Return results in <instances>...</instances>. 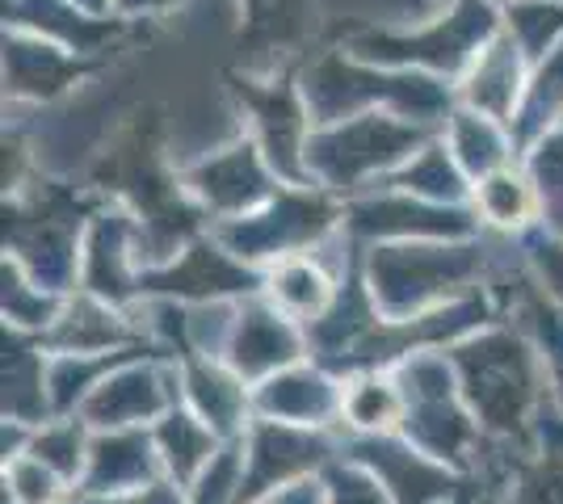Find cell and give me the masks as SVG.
Instances as JSON below:
<instances>
[{
    "mask_svg": "<svg viewBox=\"0 0 563 504\" xmlns=\"http://www.w3.org/2000/svg\"><path fill=\"white\" fill-rule=\"evenodd\" d=\"M454 370L484 433L500 441H526L530 412L539 404L534 349L514 333H484L454 349Z\"/></svg>",
    "mask_w": 563,
    "mask_h": 504,
    "instance_id": "cell-1",
    "label": "cell"
},
{
    "mask_svg": "<svg viewBox=\"0 0 563 504\" xmlns=\"http://www.w3.org/2000/svg\"><path fill=\"white\" fill-rule=\"evenodd\" d=\"M424 144V122L362 110L350 122H329L307 139V177L320 190H362L371 177H391Z\"/></svg>",
    "mask_w": 563,
    "mask_h": 504,
    "instance_id": "cell-2",
    "label": "cell"
},
{
    "mask_svg": "<svg viewBox=\"0 0 563 504\" xmlns=\"http://www.w3.org/2000/svg\"><path fill=\"white\" fill-rule=\"evenodd\" d=\"M484 273V244H399L371 253V299L387 320H412L429 303H446Z\"/></svg>",
    "mask_w": 563,
    "mask_h": 504,
    "instance_id": "cell-3",
    "label": "cell"
},
{
    "mask_svg": "<svg viewBox=\"0 0 563 504\" xmlns=\"http://www.w3.org/2000/svg\"><path fill=\"white\" fill-rule=\"evenodd\" d=\"M496 18L488 0H459L450 13L429 18L421 30H366L350 47L362 59H383V64H421L433 72H467L471 59L493 43Z\"/></svg>",
    "mask_w": 563,
    "mask_h": 504,
    "instance_id": "cell-4",
    "label": "cell"
},
{
    "mask_svg": "<svg viewBox=\"0 0 563 504\" xmlns=\"http://www.w3.org/2000/svg\"><path fill=\"white\" fill-rule=\"evenodd\" d=\"M450 387H454V379H450V366L442 358L417 354L404 366L399 391H404L408 441L438 462H454V467H463L467 458L479 462V450H484L479 421H471L463 412Z\"/></svg>",
    "mask_w": 563,
    "mask_h": 504,
    "instance_id": "cell-5",
    "label": "cell"
},
{
    "mask_svg": "<svg viewBox=\"0 0 563 504\" xmlns=\"http://www.w3.org/2000/svg\"><path fill=\"white\" fill-rule=\"evenodd\" d=\"M336 223V206L324 190H278L261 211L240 219H223L214 240L240 261L261 257H299L324 240Z\"/></svg>",
    "mask_w": 563,
    "mask_h": 504,
    "instance_id": "cell-6",
    "label": "cell"
},
{
    "mask_svg": "<svg viewBox=\"0 0 563 504\" xmlns=\"http://www.w3.org/2000/svg\"><path fill=\"white\" fill-rule=\"evenodd\" d=\"M244 110L257 119V144L265 160L290 181H307V144L303 114L307 101L290 89V80H235Z\"/></svg>",
    "mask_w": 563,
    "mask_h": 504,
    "instance_id": "cell-7",
    "label": "cell"
},
{
    "mask_svg": "<svg viewBox=\"0 0 563 504\" xmlns=\"http://www.w3.org/2000/svg\"><path fill=\"white\" fill-rule=\"evenodd\" d=\"M269 160L257 144H232L219 147L214 156H207L202 165H194L186 172L189 190L202 198V206L214 211L219 219H240L249 215L253 206L274 198L269 186Z\"/></svg>",
    "mask_w": 563,
    "mask_h": 504,
    "instance_id": "cell-8",
    "label": "cell"
},
{
    "mask_svg": "<svg viewBox=\"0 0 563 504\" xmlns=\"http://www.w3.org/2000/svg\"><path fill=\"white\" fill-rule=\"evenodd\" d=\"M177 391L168 387V374L161 366H131V358L114 366L97 391L85 400V421L101 429H135L152 421L156 412H168Z\"/></svg>",
    "mask_w": 563,
    "mask_h": 504,
    "instance_id": "cell-9",
    "label": "cell"
},
{
    "mask_svg": "<svg viewBox=\"0 0 563 504\" xmlns=\"http://www.w3.org/2000/svg\"><path fill=\"white\" fill-rule=\"evenodd\" d=\"M324 441L316 433H299V425H282L265 421L253 429L244 446V483H240V501H253L269 488H286L299 471L316 467L324 458Z\"/></svg>",
    "mask_w": 563,
    "mask_h": 504,
    "instance_id": "cell-10",
    "label": "cell"
},
{
    "mask_svg": "<svg viewBox=\"0 0 563 504\" xmlns=\"http://www.w3.org/2000/svg\"><path fill=\"white\" fill-rule=\"evenodd\" d=\"M257 273L249 265L232 257L223 244L198 240L173 265L140 278V290L156 294H181V299H214V294H235V290H253Z\"/></svg>",
    "mask_w": 563,
    "mask_h": 504,
    "instance_id": "cell-11",
    "label": "cell"
},
{
    "mask_svg": "<svg viewBox=\"0 0 563 504\" xmlns=\"http://www.w3.org/2000/svg\"><path fill=\"white\" fill-rule=\"evenodd\" d=\"M228 349L240 379H274L278 370L295 366V358L303 354V340L295 333V320H286L269 303H253L235 315Z\"/></svg>",
    "mask_w": 563,
    "mask_h": 504,
    "instance_id": "cell-12",
    "label": "cell"
},
{
    "mask_svg": "<svg viewBox=\"0 0 563 504\" xmlns=\"http://www.w3.org/2000/svg\"><path fill=\"white\" fill-rule=\"evenodd\" d=\"M350 236H467L471 215L424 198H357L345 211Z\"/></svg>",
    "mask_w": 563,
    "mask_h": 504,
    "instance_id": "cell-13",
    "label": "cell"
},
{
    "mask_svg": "<svg viewBox=\"0 0 563 504\" xmlns=\"http://www.w3.org/2000/svg\"><path fill=\"white\" fill-rule=\"evenodd\" d=\"M521 47L509 34H496L488 47L471 59V68L463 72V105L475 114H488L496 122H514L517 105L526 97V76H521Z\"/></svg>",
    "mask_w": 563,
    "mask_h": 504,
    "instance_id": "cell-14",
    "label": "cell"
},
{
    "mask_svg": "<svg viewBox=\"0 0 563 504\" xmlns=\"http://www.w3.org/2000/svg\"><path fill=\"white\" fill-rule=\"evenodd\" d=\"M161 446H152V437L140 429H110L89 446V475L85 492L89 496H122V492H140L152 488L161 475Z\"/></svg>",
    "mask_w": 563,
    "mask_h": 504,
    "instance_id": "cell-15",
    "label": "cell"
},
{
    "mask_svg": "<svg viewBox=\"0 0 563 504\" xmlns=\"http://www.w3.org/2000/svg\"><path fill=\"white\" fill-rule=\"evenodd\" d=\"M257 408L265 421H282V425H329L341 412V391L320 374V370H295L286 366L274 379H265L257 391Z\"/></svg>",
    "mask_w": 563,
    "mask_h": 504,
    "instance_id": "cell-16",
    "label": "cell"
},
{
    "mask_svg": "<svg viewBox=\"0 0 563 504\" xmlns=\"http://www.w3.org/2000/svg\"><path fill=\"white\" fill-rule=\"evenodd\" d=\"M265 299L269 307H278L295 324H316L332 312L336 303V282L320 265V253H299L274 265V273L265 278Z\"/></svg>",
    "mask_w": 563,
    "mask_h": 504,
    "instance_id": "cell-17",
    "label": "cell"
},
{
    "mask_svg": "<svg viewBox=\"0 0 563 504\" xmlns=\"http://www.w3.org/2000/svg\"><path fill=\"white\" fill-rule=\"evenodd\" d=\"M59 354H85V358H101V354H131L135 328L114 315V307L97 294L76 299L68 312L55 315V328L47 336Z\"/></svg>",
    "mask_w": 563,
    "mask_h": 504,
    "instance_id": "cell-18",
    "label": "cell"
},
{
    "mask_svg": "<svg viewBox=\"0 0 563 504\" xmlns=\"http://www.w3.org/2000/svg\"><path fill=\"white\" fill-rule=\"evenodd\" d=\"M131 232L135 223L126 215H101L89 236V253H85V269H89V294L106 299V303H122L131 294Z\"/></svg>",
    "mask_w": 563,
    "mask_h": 504,
    "instance_id": "cell-19",
    "label": "cell"
},
{
    "mask_svg": "<svg viewBox=\"0 0 563 504\" xmlns=\"http://www.w3.org/2000/svg\"><path fill=\"white\" fill-rule=\"evenodd\" d=\"M80 76V64L64 47L38 38H13L4 47V80L18 97H55Z\"/></svg>",
    "mask_w": 563,
    "mask_h": 504,
    "instance_id": "cell-20",
    "label": "cell"
},
{
    "mask_svg": "<svg viewBox=\"0 0 563 504\" xmlns=\"http://www.w3.org/2000/svg\"><path fill=\"white\" fill-rule=\"evenodd\" d=\"M475 215L488 227H500V232H521L530 219L542 215L534 177H526L514 165L475 177Z\"/></svg>",
    "mask_w": 563,
    "mask_h": 504,
    "instance_id": "cell-21",
    "label": "cell"
},
{
    "mask_svg": "<svg viewBox=\"0 0 563 504\" xmlns=\"http://www.w3.org/2000/svg\"><path fill=\"white\" fill-rule=\"evenodd\" d=\"M446 147L454 152V160L463 165V172L484 177L493 168H505L514 156V135H505V122L475 114V110H454L446 119Z\"/></svg>",
    "mask_w": 563,
    "mask_h": 504,
    "instance_id": "cell-22",
    "label": "cell"
},
{
    "mask_svg": "<svg viewBox=\"0 0 563 504\" xmlns=\"http://www.w3.org/2000/svg\"><path fill=\"white\" fill-rule=\"evenodd\" d=\"M560 114H563V43L547 51V59L526 80V97H521L514 122H509L514 144H530V139L547 135V126L560 119Z\"/></svg>",
    "mask_w": 563,
    "mask_h": 504,
    "instance_id": "cell-23",
    "label": "cell"
},
{
    "mask_svg": "<svg viewBox=\"0 0 563 504\" xmlns=\"http://www.w3.org/2000/svg\"><path fill=\"white\" fill-rule=\"evenodd\" d=\"M214 437L219 433L198 416V412H168L165 425L156 429V446H161V458L165 467L177 475V483L194 480L198 471H207L214 458Z\"/></svg>",
    "mask_w": 563,
    "mask_h": 504,
    "instance_id": "cell-24",
    "label": "cell"
},
{
    "mask_svg": "<svg viewBox=\"0 0 563 504\" xmlns=\"http://www.w3.org/2000/svg\"><path fill=\"white\" fill-rule=\"evenodd\" d=\"M341 416L362 433H387L404 421V391L378 370H362L350 387H341Z\"/></svg>",
    "mask_w": 563,
    "mask_h": 504,
    "instance_id": "cell-25",
    "label": "cell"
},
{
    "mask_svg": "<svg viewBox=\"0 0 563 504\" xmlns=\"http://www.w3.org/2000/svg\"><path fill=\"white\" fill-rule=\"evenodd\" d=\"M542 450L517 475L509 504H563V416H539Z\"/></svg>",
    "mask_w": 563,
    "mask_h": 504,
    "instance_id": "cell-26",
    "label": "cell"
},
{
    "mask_svg": "<svg viewBox=\"0 0 563 504\" xmlns=\"http://www.w3.org/2000/svg\"><path fill=\"white\" fill-rule=\"evenodd\" d=\"M186 383H189V400H194L198 416H202L214 433H240L249 395H244V379H240L235 370L228 374V370H219V366H194Z\"/></svg>",
    "mask_w": 563,
    "mask_h": 504,
    "instance_id": "cell-27",
    "label": "cell"
},
{
    "mask_svg": "<svg viewBox=\"0 0 563 504\" xmlns=\"http://www.w3.org/2000/svg\"><path fill=\"white\" fill-rule=\"evenodd\" d=\"M13 354H4V416L13 425H34L38 416H47V374H43V358L38 354H22L18 349V333Z\"/></svg>",
    "mask_w": 563,
    "mask_h": 504,
    "instance_id": "cell-28",
    "label": "cell"
},
{
    "mask_svg": "<svg viewBox=\"0 0 563 504\" xmlns=\"http://www.w3.org/2000/svg\"><path fill=\"white\" fill-rule=\"evenodd\" d=\"M387 186H399V190L417 193V198H442V202H454L463 198V165L454 160V152L446 144H429L421 147L404 168H396L387 177Z\"/></svg>",
    "mask_w": 563,
    "mask_h": 504,
    "instance_id": "cell-29",
    "label": "cell"
},
{
    "mask_svg": "<svg viewBox=\"0 0 563 504\" xmlns=\"http://www.w3.org/2000/svg\"><path fill=\"white\" fill-rule=\"evenodd\" d=\"M25 455L38 458L43 467H51L59 480L68 483L76 480L85 467H89V446H85V429L76 421H59V425H47L43 433L30 437Z\"/></svg>",
    "mask_w": 563,
    "mask_h": 504,
    "instance_id": "cell-30",
    "label": "cell"
},
{
    "mask_svg": "<svg viewBox=\"0 0 563 504\" xmlns=\"http://www.w3.org/2000/svg\"><path fill=\"white\" fill-rule=\"evenodd\" d=\"M505 34L514 38L526 59H539L542 51L560 47L563 4H514L505 18Z\"/></svg>",
    "mask_w": 563,
    "mask_h": 504,
    "instance_id": "cell-31",
    "label": "cell"
},
{
    "mask_svg": "<svg viewBox=\"0 0 563 504\" xmlns=\"http://www.w3.org/2000/svg\"><path fill=\"white\" fill-rule=\"evenodd\" d=\"M534 186H539L542 223H551V232L563 240V131L542 135L534 152Z\"/></svg>",
    "mask_w": 563,
    "mask_h": 504,
    "instance_id": "cell-32",
    "label": "cell"
},
{
    "mask_svg": "<svg viewBox=\"0 0 563 504\" xmlns=\"http://www.w3.org/2000/svg\"><path fill=\"white\" fill-rule=\"evenodd\" d=\"M9 480H13V488H9L13 504H59V496H64V480L30 455H13Z\"/></svg>",
    "mask_w": 563,
    "mask_h": 504,
    "instance_id": "cell-33",
    "label": "cell"
},
{
    "mask_svg": "<svg viewBox=\"0 0 563 504\" xmlns=\"http://www.w3.org/2000/svg\"><path fill=\"white\" fill-rule=\"evenodd\" d=\"M324 504H391V496L375 475L362 471V462H353V467H332L329 471Z\"/></svg>",
    "mask_w": 563,
    "mask_h": 504,
    "instance_id": "cell-34",
    "label": "cell"
},
{
    "mask_svg": "<svg viewBox=\"0 0 563 504\" xmlns=\"http://www.w3.org/2000/svg\"><path fill=\"white\" fill-rule=\"evenodd\" d=\"M530 261L539 265V278L547 282L551 299H555V303L563 307V240H560V236H551V240L534 244Z\"/></svg>",
    "mask_w": 563,
    "mask_h": 504,
    "instance_id": "cell-35",
    "label": "cell"
},
{
    "mask_svg": "<svg viewBox=\"0 0 563 504\" xmlns=\"http://www.w3.org/2000/svg\"><path fill=\"white\" fill-rule=\"evenodd\" d=\"M89 504H181V488H168V483H152L140 492H122V496H97Z\"/></svg>",
    "mask_w": 563,
    "mask_h": 504,
    "instance_id": "cell-36",
    "label": "cell"
},
{
    "mask_svg": "<svg viewBox=\"0 0 563 504\" xmlns=\"http://www.w3.org/2000/svg\"><path fill=\"white\" fill-rule=\"evenodd\" d=\"M265 504H320V492H316V483H286L278 488V496H269Z\"/></svg>",
    "mask_w": 563,
    "mask_h": 504,
    "instance_id": "cell-37",
    "label": "cell"
},
{
    "mask_svg": "<svg viewBox=\"0 0 563 504\" xmlns=\"http://www.w3.org/2000/svg\"><path fill=\"white\" fill-rule=\"evenodd\" d=\"M168 4H177V0H118V9L122 13H156V9H168Z\"/></svg>",
    "mask_w": 563,
    "mask_h": 504,
    "instance_id": "cell-38",
    "label": "cell"
},
{
    "mask_svg": "<svg viewBox=\"0 0 563 504\" xmlns=\"http://www.w3.org/2000/svg\"><path fill=\"white\" fill-rule=\"evenodd\" d=\"M135 172H140L143 181H147V186H152V172H143V165H135ZM147 193H152V211H156V198H161V193H156V190H147ZM140 223H152V215H147V219H140Z\"/></svg>",
    "mask_w": 563,
    "mask_h": 504,
    "instance_id": "cell-39",
    "label": "cell"
}]
</instances>
